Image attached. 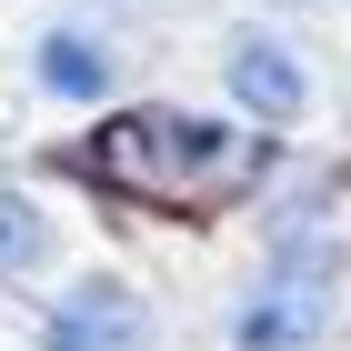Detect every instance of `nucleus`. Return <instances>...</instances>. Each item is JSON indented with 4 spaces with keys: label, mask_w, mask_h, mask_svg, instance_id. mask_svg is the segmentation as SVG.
Listing matches in <instances>:
<instances>
[{
    "label": "nucleus",
    "mask_w": 351,
    "mask_h": 351,
    "mask_svg": "<svg viewBox=\"0 0 351 351\" xmlns=\"http://www.w3.org/2000/svg\"><path fill=\"white\" fill-rule=\"evenodd\" d=\"M81 171L121 201H151V211H221L271 181V131L221 121V110H181V101H131L90 131Z\"/></svg>",
    "instance_id": "obj_1"
},
{
    "label": "nucleus",
    "mask_w": 351,
    "mask_h": 351,
    "mask_svg": "<svg viewBox=\"0 0 351 351\" xmlns=\"http://www.w3.org/2000/svg\"><path fill=\"white\" fill-rule=\"evenodd\" d=\"M161 341V311L131 271H71V291H51L40 311V351H151Z\"/></svg>",
    "instance_id": "obj_3"
},
{
    "label": "nucleus",
    "mask_w": 351,
    "mask_h": 351,
    "mask_svg": "<svg viewBox=\"0 0 351 351\" xmlns=\"http://www.w3.org/2000/svg\"><path fill=\"white\" fill-rule=\"evenodd\" d=\"M51 251H60L51 201H40V191H21V181H0V281H40V271H51Z\"/></svg>",
    "instance_id": "obj_6"
},
{
    "label": "nucleus",
    "mask_w": 351,
    "mask_h": 351,
    "mask_svg": "<svg viewBox=\"0 0 351 351\" xmlns=\"http://www.w3.org/2000/svg\"><path fill=\"white\" fill-rule=\"evenodd\" d=\"M30 81L51 90V101H71V110H101L110 90H121V51H110V30L60 21V30L30 40Z\"/></svg>",
    "instance_id": "obj_5"
},
{
    "label": "nucleus",
    "mask_w": 351,
    "mask_h": 351,
    "mask_svg": "<svg viewBox=\"0 0 351 351\" xmlns=\"http://www.w3.org/2000/svg\"><path fill=\"white\" fill-rule=\"evenodd\" d=\"M351 311V191L311 181L291 211H271V251L231 301L241 351H322Z\"/></svg>",
    "instance_id": "obj_2"
},
{
    "label": "nucleus",
    "mask_w": 351,
    "mask_h": 351,
    "mask_svg": "<svg viewBox=\"0 0 351 351\" xmlns=\"http://www.w3.org/2000/svg\"><path fill=\"white\" fill-rule=\"evenodd\" d=\"M221 81H231V101H241L251 131H291L301 110H311V71H301V51L281 40V30H231Z\"/></svg>",
    "instance_id": "obj_4"
}]
</instances>
